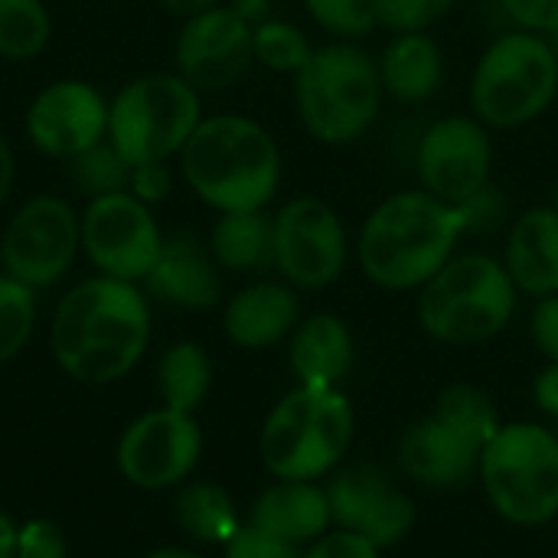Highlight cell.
I'll return each mask as SVG.
<instances>
[{
  "instance_id": "obj_43",
  "label": "cell",
  "mask_w": 558,
  "mask_h": 558,
  "mask_svg": "<svg viewBox=\"0 0 558 558\" xmlns=\"http://www.w3.org/2000/svg\"><path fill=\"white\" fill-rule=\"evenodd\" d=\"M16 543H20V526L13 523L10 513L0 510V558H16Z\"/></svg>"
},
{
  "instance_id": "obj_40",
  "label": "cell",
  "mask_w": 558,
  "mask_h": 558,
  "mask_svg": "<svg viewBox=\"0 0 558 558\" xmlns=\"http://www.w3.org/2000/svg\"><path fill=\"white\" fill-rule=\"evenodd\" d=\"M141 203L154 206L170 193V170L167 160H154V163H137L131 167V186H128Z\"/></svg>"
},
{
  "instance_id": "obj_38",
  "label": "cell",
  "mask_w": 558,
  "mask_h": 558,
  "mask_svg": "<svg viewBox=\"0 0 558 558\" xmlns=\"http://www.w3.org/2000/svg\"><path fill=\"white\" fill-rule=\"evenodd\" d=\"M379 553L383 549H376L363 536L347 533V530H333V533L320 536L314 546H307V553L301 558H379Z\"/></svg>"
},
{
  "instance_id": "obj_14",
  "label": "cell",
  "mask_w": 558,
  "mask_h": 558,
  "mask_svg": "<svg viewBox=\"0 0 558 558\" xmlns=\"http://www.w3.org/2000/svg\"><path fill=\"white\" fill-rule=\"evenodd\" d=\"M203 454V432L190 412L154 409L118 441V471L141 490H167L193 474Z\"/></svg>"
},
{
  "instance_id": "obj_39",
  "label": "cell",
  "mask_w": 558,
  "mask_h": 558,
  "mask_svg": "<svg viewBox=\"0 0 558 558\" xmlns=\"http://www.w3.org/2000/svg\"><path fill=\"white\" fill-rule=\"evenodd\" d=\"M530 333H533L536 350L549 363H558V294L536 301L533 317H530Z\"/></svg>"
},
{
  "instance_id": "obj_5",
  "label": "cell",
  "mask_w": 558,
  "mask_h": 558,
  "mask_svg": "<svg viewBox=\"0 0 558 558\" xmlns=\"http://www.w3.org/2000/svg\"><path fill=\"white\" fill-rule=\"evenodd\" d=\"M520 304V291L490 252H458L415 301L418 327L448 347H474L500 337Z\"/></svg>"
},
{
  "instance_id": "obj_7",
  "label": "cell",
  "mask_w": 558,
  "mask_h": 558,
  "mask_svg": "<svg viewBox=\"0 0 558 558\" xmlns=\"http://www.w3.org/2000/svg\"><path fill=\"white\" fill-rule=\"evenodd\" d=\"M356 415L340 389L298 386L262 428V461L275 481H320L353 445Z\"/></svg>"
},
{
  "instance_id": "obj_3",
  "label": "cell",
  "mask_w": 558,
  "mask_h": 558,
  "mask_svg": "<svg viewBox=\"0 0 558 558\" xmlns=\"http://www.w3.org/2000/svg\"><path fill=\"white\" fill-rule=\"evenodd\" d=\"M281 167L275 134L235 111L206 114L180 150L186 186L216 213L268 209L281 190Z\"/></svg>"
},
{
  "instance_id": "obj_45",
  "label": "cell",
  "mask_w": 558,
  "mask_h": 558,
  "mask_svg": "<svg viewBox=\"0 0 558 558\" xmlns=\"http://www.w3.org/2000/svg\"><path fill=\"white\" fill-rule=\"evenodd\" d=\"M170 13H177V16H193V13H199V10H209V7H216V3H222V0H160Z\"/></svg>"
},
{
  "instance_id": "obj_2",
  "label": "cell",
  "mask_w": 558,
  "mask_h": 558,
  "mask_svg": "<svg viewBox=\"0 0 558 558\" xmlns=\"http://www.w3.org/2000/svg\"><path fill=\"white\" fill-rule=\"evenodd\" d=\"M468 235L461 206L432 196L422 186L389 193L356 229L353 255L360 271L383 291H422Z\"/></svg>"
},
{
  "instance_id": "obj_44",
  "label": "cell",
  "mask_w": 558,
  "mask_h": 558,
  "mask_svg": "<svg viewBox=\"0 0 558 558\" xmlns=\"http://www.w3.org/2000/svg\"><path fill=\"white\" fill-rule=\"evenodd\" d=\"M10 186H13V150L7 137L0 134V203L10 196Z\"/></svg>"
},
{
  "instance_id": "obj_21",
  "label": "cell",
  "mask_w": 558,
  "mask_h": 558,
  "mask_svg": "<svg viewBox=\"0 0 558 558\" xmlns=\"http://www.w3.org/2000/svg\"><path fill=\"white\" fill-rule=\"evenodd\" d=\"M504 268L520 294L536 301L558 294V209L553 203L523 209L510 222Z\"/></svg>"
},
{
  "instance_id": "obj_6",
  "label": "cell",
  "mask_w": 558,
  "mask_h": 558,
  "mask_svg": "<svg viewBox=\"0 0 558 558\" xmlns=\"http://www.w3.org/2000/svg\"><path fill=\"white\" fill-rule=\"evenodd\" d=\"M558 98V52L553 39L504 29L474 62L468 82L471 114L490 131H517L539 121Z\"/></svg>"
},
{
  "instance_id": "obj_30",
  "label": "cell",
  "mask_w": 558,
  "mask_h": 558,
  "mask_svg": "<svg viewBox=\"0 0 558 558\" xmlns=\"http://www.w3.org/2000/svg\"><path fill=\"white\" fill-rule=\"evenodd\" d=\"M252 46H255V62L271 69V72H281V75H298L307 59L314 56V43L307 39V33L291 23V20H281V16H268L255 26L252 33Z\"/></svg>"
},
{
  "instance_id": "obj_35",
  "label": "cell",
  "mask_w": 558,
  "mask_h": 558,
  "mask_svg": "<svg viewBox=\"0 0 558 558\" xmlns=\"http://www.w3.org/2000/svg\"><path fill=\"white\" fill-rule=\"evenodd\" d=\"M510 26L539 33L546 39L558 36V0H500Z\"/></svg>"
},
{
  "instance_id": "obj_16",
  "label": "cell",
  "mask_w": 558,
  "mask_h": 558,
  "mask_svg": "<svg viewBox=\"0 0 558 558\" xmlns=\"http://www.w3.org/2000/svg\"><path fill=\"white\" fill-rule=\"evenodd\" d=\"M26 137L39 154L72 160L108 137V101L82 78H59L29 101Z\"/></svg>"
},
{
  "instance_id": "obj_19",
  "label": "cell",
  "mask_w": 558,
  "mask_h": 558,
  "mask_svg": "<svg viewBox=\"0 0 558 558\" xmlns=\"http://www.w3.org/2000/svg\"><path fill=\"white\" fill-rule=\"evenodd\" d=\"M141 284L150 298L183 311H209L222 298V275L209 245L190 235L167 239Z\"/></svg>"
},
{
  "instance_id": "obj_33",
  "label": "cell",
  "mask_w": 558,
  "mask_h": 558,
  "mask_svg": "<svg viewBox=\"0 0 558 558\" xmlns=\"http://www.w3.org/2000/svg\"><path fill=\"white\" fill-rule=\"evenodd\" d=\"M307 16L333 39L360 43L379 26V0H304Z\"/></svg>"
},
{
  "instance_id": "obj_37",
  "label": "cell",
  "mask_w": 558,
  "mask_h": 558,
  "mask_svg": "<svg viewBox=\"0 0 558 558\" xmlns=\"http://www.w3.org/2000/svg\"><path fill=\"white\" fill-rule=\"evenodd\" d=\"M69 546L56 523L49 520H29L20 526L16 558H65Z\"/></svg>"
},
{
  "instance_id": "obj_22",
  "label": "cell",
  "mask_w": 558,
  "mask_h": 558,
  "mask_svg": "<svg viewBox=\"0 0 558 558\" xmlns=\"http://www.w3.org/2000/svg\"><path fill=\"white\" fill-rule=\"evenodd\" d=\"M248 523L288 546L307 549L333 526L327 487L314 481H278L258 494Z\"/></svg>"
},
{
  "instance_id": "obj_18",
  "label": "cell",
  "mask_w": 558,
  "mask_h": 558,
  "mask_svg": "<svg viewBox=\"0 0 558 558\" xmlns=\"http://www.w3.org/2000/svg\"><path fill=\"white\" fill-rule=\"evenodd\" d=\"M481 445L448 428L435 415L415 422L399 441V468L425 487H461L481 468Z\"/></svg>"
},
{
  "instance_id": "obj_15",
  "label": "cell",
  "mask_w": 558,
  "mask_h": 558,
  "mask_svg": "<svg viewBox=\"0 0 558 558\" xmlns=\"http://www.w3.org/2000/svg\"><path fill=\"white\" fill-rule=\"evenodd\" d=\"M255 26L229 3H216L183 20L177 33V72L199 92H222L255 65Z\"/></svg>"
},
{
  "instance_id": "obj_11",
  "label": "cell",
  "mask_w": 558,
  "mask_h": 558,
  "mask_svg": "<svg viewBox=\"0 0 558 558\" xmlns=\"http://www.w3.org/2000/svg\"><path fill=\"white\" fill-rule=\"evenodd\" d=\"M82 248V219L62 196H33L7 222L0 239L3 275L39 291L56 284Z\"/></svg>"
},
{
  "instance_id": "obj_32",
  "label": "cell",
  "mask_w": 558,
  "mask_h": 558,
  "mask_svg": "<svg viewBox=\"0 0 558 558\" xmlns=\"http://www.w3.org/2000/svg\"><path fill=\"white\" fill-rule=\"evenodd\" d=\"M36 327V291L0 271V366L10 363Z\"/></svg>"
},
{
  "instance_id": "obj_17",
  "label": "cell",
  "mask_w": 558,
  "mask_h": 558,
  "mask_svg": "<svg viewBox=\"0 0 558 558\" xmlns=\"http://www.w3.org/2000/svg\"><path fill=\"white\" fill-rule=\"evenodd\" d=\"M327 500L333 526L363 536L376 549L402 543L415 526L412 497L373 468H353L337 474L327 484Z\"/></svg>"
},
{
  "instance_id": "obj_28",
  "label": "cell",
  "mask_w": 558,
  "mask_h": 558,
  "mask_svg": "<svg viewBox=\"0 0 558 558\" xmlns=\"http://www.w3.org/2000/svg\"><path fill=\"white\" fill-rule=\"evenodd\" d=\"M435 418L445 422L448 428L461 432L464 438H471V441L481 445V448H487V445L494 441V435L504 428L494 399H490L484 389L468 386V383L448 386V389L438 396Z\"/></svg>"
},
{
  "instance_id": "obj_31",
  "label": "cell",
  "mask_w": 558,
  "mask_h": 558,
  "mask_svg": "<svg viewBox=\"0 0 558 558\" xmlns=\"http://www.w3.org/2000/svg\"><path fill=\"white\" fill-rule=\"evenodd\" d=\"M72 180L82 193L95 196H108V193H121L131 186V163L114 150V144L105 137L95 147L75 154L69 160Z\"/></svg>"
},
{
  "instance_id": "obj_36",
  "label": "cell",
  "mask_w": 558,
  "mask_h": 558,
  "mask_svg": "<svg viewBox=\"0 0 558 558\" xmlns=\"http://www.w3.org/2000/svg\"><path fill=\"white\" fill-rule=\"evenodd\" d=\"M298 546H288L252 523H242L239 533L226 543V558H301Z\"/></svg>"
},
{
  "instance_id": "obj_25",
  "label": "cell",
  "mask_w": 558,
  "mask_h": 558,
  "mask_svg": "<svg viewBox=\"0 0 558 558\" xmlns=\"http://www.w3.org/2000/svg\"><path fill=\"white\" fill-rule=\"evenodd\" d=\"M209 252L226 271H258L271 265V216L262 213H219L209 232Z\"/></svg>"
},
{
  "instance_id": "obj_27",
  "label": "cell",
  "mask_w": 558,
  "mask_h": 558,
  "mask_svg": "<svg viewBox=\"0 0 558 558\" xmlns=\"http://www.w3.org/2000/svg\"><path fill=\"white\" fill-rule=\"evenodd\" d=\"M177 523L199 543H229L242 520L232 497L216 484H190L177 497Z\"/></svg>"
},
{
  "instance_id": "obj_23",
  "label": "cell",
  "mask_w": 558,
  "mask_h": 558,
  "mask_svg": "<svg viewBox=\"0 0 558 558\" xmlns=\"http://www.w3.org/2000/svg\"><path fill=\"white\" fill-rule=\"evenodd\" d=\"M353 356H356L353 330L340 314L317 311L298 320L288 347V360H291V373L298 376V386L340 389V383L353 369Z\"/></svg>"
},
{
  "instance_id": "obj_20",
  "label": "cell",
  "mask_w": 558,
  "mask_h": 558,
  "mask_svg": "<svg viewBox=\"0 0 558 558\" xmlns=\"http://www.w3.org/2000/svg\"><path fill=\"white\" fill-rule=\"evenodd\" d=\"M301 320L298 291L288 281H255L235 291L222 311L226 337L242 350H268L294 333Z\"/></svg>"
},
{
  "instance_id": "obj_47",
  "label": "cell",
  "mask_w": 558,
  "mask_h": 558,
  "mask_svg": "<svg viewBox=\"0 0 558 558\" xmlns=\"http://www.w3.org/2000/svg\"><path fill=\"white\" fill-rule=\"evenodd\" d=\"M553 206L558 209V177H556V186H553Z\"/></svg>"
},
{
  "instance_id": "obj_24",
  "label": "cell",
  "mask_w": 558,
  "mask_h": 558,
  "mask_svg": "<svg viewBox=\"0 0 558 558\" xmlns=\"http://www.w3.org/2000/svg\"><path fill=\"white\" fill-rule=\"evenodd\" d=\"M386 98L402 105H422L435 98L448 78V59L432 29L392 33V39L376 56Z\"/></svg>"
},
{
  "instance_id": "obj_1",
  "label": "cell",
  "mask_w": 558,
  "mask_h": 558,
  "mask_svg": "<svg viewBox=\"0 0 558 558\" xmlns=\"http://www.w3.org/2000/svg\"><path fill=\"white\" fill-rule=\"evenodd\" d=\"M49 343L72 379L95 386L121 379L150 343L147 291L108 275L75 284L52 314Z\"/></svg>"
},
{
  "instance_id": "obj_46",
  "label": "cell",
  "mask_w": 558,
  "mask_h": 558,
  "mask_svg": "<svg viewBox=\"0 0 558 558\" xmlns=\"http://www.w3.org/2000/svg\"><path fill=\"white\" fill-rule=\"evenodd\" d=\"M144 558H199L193 556V553H186V549H157V553H150V556Z\"/></svg>"
},
{
  "instance_id": "obj_34",
  "label": "cell",
  "mask_w": 558,
  "mask_h": 558,
  "mask_svg": "<svg viewBox=\"0 0 558 558\" xmlns=\"http://www.w3.org/2000/svg\"><path fill=\"white\" fill-rule=\"evenodd\" d=\"M458 0H379V26L389 33H418L438 26Z\"/></svg>"
},
{
  "instance_id": "obj_9",
  "label": "cell",
  "mask_w": 558,
  "mask_h": 558,
  "mask_svg": "<svg viewBox=\"0 0 558 558\" xmlns=\"http://www.w3.org/2000/svg\"><path fill=\"white\" fill-rule=\"evenodd\" d=\"M203 92L180 72H150L108 101V141L131 163L177 157L203 121Z\"/></svg>"
},
{
  "instance_id": "obj_41",
  "label": "cell",
  "mask_w": 558,
  "mask_h": 558,
  "mask_svg": "<svg viewBox=\"0 0 558 558\" xmlns=\"http://www.w3.org/2000/svg\"><path fill=\"white\" fill-rule=\"evenodd\" d=\"M533 399L536 405L549 415V418H558V363H549L536 383H533Z\"/></svg>"
},
{
  "instance_id": "obj_12",
  "label": "cell",
  "mask_w": 558,
  "mask_h": 558,
  "mask_svg": "<svg viewBox=\"0 0 558 558\" xmlns=\"http://www.w3.org/2000/svg\"><path fill=\"white\" fill-rule=\"evenodd\" d=\"M78 219L82 252L98 268V275L108 278L141 284L167 242L154 209L141 203L131 190L88 199Z\"/></svg>"
},
{
  "instance_id": "obj_29",
  "label": "cell",
  "mask_w": 558,
  "mask_h": 558,
  "mask_svg": "<svg viewBox=\"0 0 558 558\" xmlns=\"http://www.w3.org/2000/svg\"><path fill=\"white\" fill-rule=\"evenodd\" d=\"M52 36V16L43 0H0V56L13 62L36 59Z\"/></svg>"
},
{
  "instance_id": "obj_8",
  "label": "cell",
  "mask_w": 558,
  "mask_h": 558,
  "mask_svg": "<svg viewBox=\"0 0 558 558\" xmlns=\"http://www.w3.org/2000/svg\"><path fill=\"white\" fill-rule=\"evenodd\" d=\"M481 484L490 507L513 526H546L558 517V435L536 422H510L481 451Z\"/></svg>"
},
{
  "instance_id": "obj_4",
  "label": "cell",
  "mask_w": 558,
  "mask_h": 558,
  "mask_svg": "<svg viewBox=\"0 0 558 558\" xmlns=\"http://www.w3.org/2000/svg\"><path fill=\"white\" fill-rule=\"evenodd\" d=\"M383 105L386 88L379 62L360 43H324L294 75V111L317 144H356L376 128Z\"/></svg>"
},
{
  "instance_id": "obj_10",
  "label": "cell",
  "mask_w": 558,
  "mask_h": 558,
  "mask_svg": "<svg viewBox=\"0 0 558 558\" xmlns=\"http://www.w3.org/2000/svg\"><path fill=\"white\" fill-rule=\"evenodd\" d=\"M271 265L291 288L324 291L350 265V232L340 209L320 196H294L271 216Z\"/></svg>"
},
{
  "instance_id": "obj_26",
  "label": "cell",
  "mask_w": 558,
  "mask_h": 558,
  "mask_svg": "<svg viewBox=\"0 0 558 558\" xmlns=\"http://www.w3.org/2000/svg\"><path fill=\"white\" fill-rule=\"evenodd\" d=\"M213 386V363L199 343L180 340L157 363V389L167 409L196 412Z\"/></svg>"
},
{
  "instance_id": "obj_42",
  "label": "cell",
  "mask_w": 558,
  "mask_h": 558,
  "mask_svg": "<svg viewBox=\"0 0 558 558\" xmlns=\"http://www.w3.org/2000/svg\"><path fill=\"white\" fill-rule=\"evenodd\" d=\"M229 7H232L242 20H248L252 26H258L262 20L271 16V0H229Z\"/></svg>"
},
{
  "instance_id": "obj_13",
  "label": "cell",
  "mask_w": 558,
  "mask_h": 558,
  "mask_svg": "<svg viewBox=\"0 0 558 558\" xmlns=\"http://www.w3.org/2000/svg\"><path fill=\"white\" fill-rule=\"evenodd\" d=\"M415 177L422 190L451 206L474 199L494 177L490 128L471 111L435 118L415 144Z\"/></svg>"
}]
</instances>
